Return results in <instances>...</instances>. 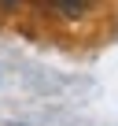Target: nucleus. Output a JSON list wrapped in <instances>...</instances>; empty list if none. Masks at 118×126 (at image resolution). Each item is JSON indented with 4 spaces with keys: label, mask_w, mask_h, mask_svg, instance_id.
Returning <instances> with one entry per match:
<instances>
[{
    "label": "nucleus",
    "mask_w": 118,
    "mask_h": 126,
    "mask_svg": "<svg viewBox=\"0 0 118 126\" xmlns=\"http://www.w3.org/2000/svg\"><path fill=\"white\" fill-rule=\"evenodd\" d=\"M0 19L59 45H92L118 30V0H0Z\"/></svg>",
    "instance_id": "1"
}]
</instances>
